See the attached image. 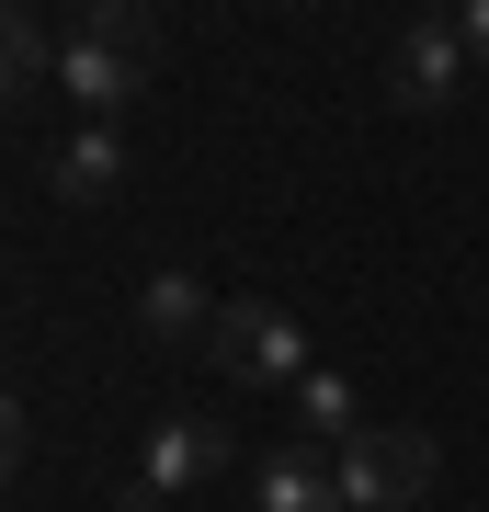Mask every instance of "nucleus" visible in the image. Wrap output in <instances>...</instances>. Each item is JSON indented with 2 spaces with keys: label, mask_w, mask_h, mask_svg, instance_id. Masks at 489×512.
Masks as SVG:
<instances>
[{
  "label": "nucleus",
  "mask_w": 489,
  "mask_h": 512,
  "mask_svg": "<svg viewBox=\"0 0 489 512\" xmlns=\"http://www.w3.org/2000/svg\"><path fill=\"white\" fill-rule=\"evenodd\" d=\"M330 478H342L353 512H410V501L444 478V444L421 433V421H364L342 456H330Z\"/></svg>",
  "instance_id": "nucleus-1"
},
{
  "label": "nucleus",
  "mask_w": 489,
  "mask_h": 512,
  "mask_svg": "<svg viewBox=\"0 0 489 512\" xmlns=\"http://www.w3.org/2000/svg\"><path fill=\"white\" fill-rule=\"evenodd\" d=\"M205 353L239 376V387H308V330H296L273 296H217V330Z\"/></svg>",
  "instance_id": "nucleus-2"
},
{
  "label": "nucleus",
  "mask_w": 489,
  "mask_h": 512,
  "mask_svg": "<svg viewBox=\"0 0 489 512\" xmlns=\"http://www.w3.org/2000/svg\"><path fill=\"white\" fill-rule=\"evenodd\" d=\"M387 92H399L410 114H444L455 92H467V35H455V23H399V46H387Z\"/></svg>",
  "instance_id": "nucleus-3"
},
{
  "label": "nucleus",
  "mask_w": 489,
  "mask_h": 512,
  "mask_svg": "<svg viewBox=\"0 0 489 512\" xmlns=\"http://www.w3.org/2000/svg\"><path fill=\"white\" fill-rule=\"evenodd\" d=\"M137 80H148V57H137V46H103L91 23H80V35H57V92H69L91 126H103V114H126V103H137Z\"/></svg>",
  "instance_id": "nucleus-4"
},
{
  "label": "nucleus",
  "mask_w": 489,
  "mask_h": 512,
  "mask_svg": "<svg viewBox=\"0 0 489 512\" xmlns=\"http://www.w3.org/2000/svg\"><path fill=\"white\" fill-rule=\"evenodd\" d=\"M228 456H239V444H228L205 410H171L160 433H148V467H137V478H148V490H194V478H217Z\"/></svg>",
  "instance_id": "nucleus-5"
},
{
  "label": "nucleus",
  "mask_w": 489,
  "mask_h": 512,
  "mask_svg": "<svg viewBox=\"0 0 489 512\" xmlns=\"http://www.w3.org/2000/svg\"><path fill=\"white\" fill-rule=\"evenodd\" d=\"M137 330L148 342H205V330H217V296H205V274H182V262H160V274L137 285Z\"/></svg>",
  "instance_id": "nucleus-6"
},
{
  "label": "nucleus",
  "mask_w": 489,
  "mask_h": 512,
  "mask_svg": "<svg viewBox=\"0 0 489 512\" xmlns=\"http://www.w3.org/2000/svg\"><path fill=\"white\" fill-rule=\"evenodd\" d=\"M262 512H353L342 501V478H330V456H262Z\"/></svg>",
  "instance_id": "nucleus-7"
},
{
  "label": "nucleus",
  "mask_w": 489,
  "mask_h": 512,
  "mask_svg": "<svg viewBox=\"0 0 489 512\" xmlns=\"http://www.w3.org/2000/svg\"><path fill=\"white\" fill-rule=\"evenodd\" d=\"M114 183H126V148H114V126H80L69 148H57V194H69V205H103Z\"/></svg>",
  "instance_id": "nucleus-8"
},
{
  "label": "nucleus",
  "mask_w": 489,
  "mask_h": 512,
  "mask_svg": "<svg viewBox=\"0 0 489 512\" xmlns=\"http://www.w3.org/2000/svg\"><path fill=\"white\" fill-rule=\"evenodd\" d=\"M296 421H308L319 456H342V444L364 433V410H353V387H342V376H308V387H296Z\"/></svg>",
  "instance_id": "nucleus-9"
},
{
  "label": "nucleus",
  "mask_w": 489,
  "mask_h": 512,
  "mask_svg": "<svg viewBox=\"0 0 489 512\" xmlns=\"http://www.w3.org/2000/svg\"><path fill=\"white\" fill-rule=\"evenodd\" d=\"M35 80H57V46H46L23 12H0V103H23Z\"/></svg>",
  "instance_id": "nucleus-10"
},
{
  "label": "nucleus",
  "mask_w": 489,
  "mask_h": 512,
  "mask_svg": "<svg viewBox=\"0 0 489 512\" xmlns=\"http://www.w3.org/2000/svg\"><path fill=\"white\" fill-rule=\"evenodd\" d=\"M80 23H91V35H103V46H137V57H160V23H148L137 0H91Z\"/></svg>",
  "instance_id": "nucleus-11"
},
{
  "label": "nucleus",
  "mask_w": 489,
  "mask_h": 512,
  "mask_svg": "<svg viewBox=\"0 0 489 512\" xmlns=\"http://www.w3.org/2000/svg\"><path fill=\"white\" fill-rule=\"evenodd\" d=\"M23 444H35V421H23V399H12V387H0V478L23 467Z\"/></svg>",
  "instance_id": "nucleus-12"
},
{
  "label": "nucleus",
  "mask_w": 489,
  "mask_h": 512,
  "mask_svg": "<svg viewBox=\"0 0 489 512\" xmlns=\"http://www.w3.org/2000/svg\"><path fill=\"white\" fill-rule=\"evenodd\" d=\"M455 35H467V57H489V0H467V12H455Z\"/></svg>",
  "instance_id": "nucleus-13"
},
{
  "label": "nucleus",
  "mask_w": 489,
  "mask_h": 512,
  "mask_svg": "<svg viewBox=\"0 0 489 512\" xmlns=\"http://www.w3.org/2000/svg\"><path fill=\"white\" fill-rule=\"evenodd\" d=\"M114 512H171V490H148V478H126V490H114Z\"/></svg>",
  "instance_id": "nucleus-14"
}]
</instances>
